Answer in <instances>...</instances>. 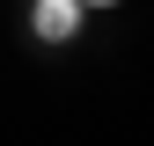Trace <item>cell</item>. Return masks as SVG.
Returning <instances> with one entry per match:
<instances>
[{
	"label": "cell",
	"mask_w": 154,
	"mask_h": 146,
	"mask_svg": "<svg viewBox=\"0 0 154 146\" xmlns=\"http://www.w3.org/2000/svg\"><path fill=\"white\" fill-rule=\"evenodd\" d=\"M81 7H88V0H37V36H44V44H66V36L73 29H81Z\"/></svg>",
	"instance_id": "obj_1"
},
{
	"label": "cell",
	"mask_w": 154,
	"mask_h": 146,
	"mask_svg": "<svg viewBox=\"0 0 154 146\" xmlns=\"http://www.w3.org/2000/svg\"><path fill=\"white\" fill-rule=\"evenodd\" d=\"M88 7H110V0H88Z\"/></svg>",
	"instance_id": "obj_2"
}]
</instances>
